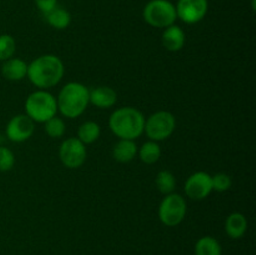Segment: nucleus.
I'll return each mask as SVG.
<instances>
[{"label": "nucleus", "instance_id": "nucleus-1", "mask_svg": "<svg viewBox=\"0 0 256 255\" xmlns=\"http://www.w3.org/2000/svg\"><path fill=\"white\" fill-rule=\"evenodd\" d=\"M64 64L56 55H42L28 65V78L40 90H46L62 82Z\"/></svg>", "mask_w": 256, "mask_h": 255}, {"label": "nucleus", "instance_id": "nucleus-2", "mask_svg": "<svg viewBox=\"0 0 256 255\" xmlns=\"http://www.w3.org/2000/svg\"><path fill=\"white\" fill-rule=\"evenodd\" d=\"M109 126L119 139L135 140L144 132L145 118L142 112L135 108H120L110 116Z\"/></svg>", "mask_w": 256, "mask_h": 255}, {"label": "nucleus", "instance_id": "nucleus-3", "mask_svg": "<svg viewBox=\"0 0 256 255\" xmlns=\"http://www.w3.org/2000/svg\"><path fill=\"white\" fill-rule=\"evenodd\" d=\"M58 112L65 118L75 119L84 114L90 104V92L80 82H69L59 92L56 99Z\"/></svg>", "mask_w": 256, "mask_h": 255}, {"label": "nucleus", "instance_id": "nucleus-4", "mask_svg": "<svg viewBox=\"0 0 256 255\" xmlns=\"http://www.w3.org/2000/svg\"><path fill=\"white\" fill-rule=\"evenodd\" d=\"M25 112L34 122L45 124L48 120L56 116V99L46 90H38L28 96L25 102Z\"/></svg>", "mask_w": 256, "mask_h": 255}, {"label": "nucleus", "instance_id": "nucleus-5", "mask_svg": "<svg viewBox=\"0 0 256 255\" xmlns=\"http://www.w3.org/2000/svg\"><path fill=\"white\" fill-rule=\"evenodd\" d=\"M142 18L150 26L165 29L176 22V8L169 0H152L145 5Z\"/></svg>", "mask_w": 256, "mask_h": 255}, {"label": "nucleus", "instance_id": "nucleus-6", "mask_svg": "<svg viewBox=\"0 0 256 255\" xmlns=\"http://www.w3.org/2000/svg\"><path fill=\"white\" fill-rule=\"evenodd\" d=\"M176 128V119L169 112H154L145 120L144 132H146L148 138L152 142H162L169 139L175 132Z\"/></svg>", "mask_w": 256, "mask_h": 255}, {"label": "nucleus", "instance_id": "nucleus-7", "mask_svg": "<svg viewBox=\"0 0 256 255\" xmlns=\"http://www.w3.org/2000/svg\"><path fill=\"white\" fill-rule=\"evenodd\" d=\"M188 205L184 198L179 194H169L164 198L159 206V218L164 225L169 228L182 224L186 216Z\"/></svg>", "mask_w": 256, "mask_h": 255}, {"label": "nucleus", "instance_id": "nucleus-8", "mask_svg": "<svg viewBox=\"0 0 256 255\" xmlns=\"http://www.w3.org/2000/svg\"><path fill=\"white\" fill-rule=\"evenodd\" d=\"M86 148L78 138H70L60 145L59 156L68 169H79L86 162Z\"/></svg>", "mask_w": 256, "mask_h": 255}, {"label": "nucleus", "instance_id": "nucleus-9", "mask_svg": "<svg viewBox=\"0 0 256 255\" xmlns=\"http://www.w3.org/2000/svg\"><path fill=\"white\" fill-rule=\"evenodd\" d=\"M175 8L178 19L185 24H198L206 16L209 0H179Z\"/></svg>", "mask_w": 256, "mask_h": 255}, {"label": "nucleus", "instance_id": "nucleus-10", "mask_svg": "<svg viewBox=\"0 0 256 255\" xmlns=\"http://www.w3.org/2000/svg\"><path fill=\"white\" fill-rule=\"evenodd\" d=\"M212 176L205 172H194L185 182V194L192 200H204L212 194Z\"/></svg>", "mask_w": 256, "mask_h": 255}, {"label": "nucleus", "instance_id": "nucleus-11", "mask_svg": "<svg viewBox=\"0 0 256 255\" xmlns=\"http://www.w3.org/2000/svg\"><path fill=\"white\" fill-rule=\"evenodd\" d=\"M35 122L28 115H16L6 126V136L12 142H24L32 136Z\"/></svg>", "mask_w": 256, "mask_h": 255}, {"label": "nucleus", "instance_id": "nucleus-12", "mask_svg": "<svg viewBox=\"0 0 256 255\" xmlns=\"http://www.w3.org/2000/svg\"><path fill=\"white\" fill-rule=\"evenodd\" d=\"M185 42H186V36L182 28L175 24L165 28L162 32V45L165 49L172 52H180L184 48Z\"/></svg>", "mask_w": 256, "mask_h": 255}, {"label": "nucleus", "instance_id": "nucleus-13", "mask_svg": "<svg viewBox=\"0 0 256 255\" xmlns=\"http://www.w3.org/2000/svg\"><path fill=\"white\" fill-rule=\"evenodd\" d=\"M118 102V94L112 88L99 86L90 92V102L99 109H109Z\"/></svg>", "mask_w": 256, "mask_h": 255}, {"label": "nucleus", "instance_id": "nucleus-14", "mask_svg": "<svg viewBox=\"0 0 256 255\" xmlns=\"http://www.w3.org/2000/svg\"><path fill=\"white\" fill-rule=\"evenodd\" d=\"M2 76L10 82H20L28 76V64L22 59L12 58L4 62L2 68Z\"/></svg>", "mask_w": 256, "mask_h": 255}, {"label": "nucleus", "instance_id": "nucleus-15", "mask_svg": "<svg viewBox=\"0 0 256 255\" xmlns=\"http://www.w3.org/2000/svg\"><path fill=\"white\" fill-rule=\"evenodd\" d=\"M248 230V220L242 212H232L225 222V232L232 239H240Z\"/></svg>", "mask_w": 256, "mask_h": 255}, {"label": "nucleus", "instance_id": "nucleus-16", "mask_svg": "<svg viewBox=\"0 0 256 255\" xmlns=\"http://www.w3.org/2000/svg\"><path fill=\"white\" fill-rule=\"evenodd\" d=\"M138 154V146L134 140L120 139L112 149V156L116 162L126 164L132 162Z\"/></svg>", "mask_w": 256, "mask_h": 255}, {"label": "nucleus", "instance_id": "nucleus-17", "mask_svg": "<svg viewBox=\"0 0 256 255\" xmlns=\"http://www.w3.org/2000/svg\"><path fill=\"white\" fill-rule=\"evenodd\" d=\"M45 19H46L48 24L52 26L54 29L64 30L72 24V15L68 10L62 9V8H55L52 12L45 14Z\"/></svg>", "mask_w": 256, "mask_h": 255}, {"label": "nucleus", "instance_id": "nucleus-18", "mask_svg": "<svg viewBox=\"0 0 256 255\" xmlns=\"http://www.w3.org/2000/svg\"><path fill=\"white\" fill-rule=\"evenodd\" d=\"M100 134H102V129L99 124L95 122H86L80 125L78 130V139L84 145H89L96 142L100 138Z\"/></svg>", "mask_w": 256, "mask_h": 255}, {"label": "nucleus", "instance_id": "nucleus-19", "mask_svg": "<svg viewBox=\"0 0 256 255\" xmlns=\"http://www.w3.org/2000/svg\"><path fill=\"white\" fill-rule=\"evenodd\" d=\"M220 242L212 236H202L195 245V255H222Z\"/></svg>", "mask_w": 256, "mask_h": 255}, {"label": "nucleus", "instance_id": "nucleus-20", "mask_svg": "<svg viewBox=\"0 0 256 255\" xmlns=\"http://www.w3.org/2000/svg\"><path fill=\"white\" fill-rule=\"evenodd\" d=\"M139 156L142 162L148 165H152L155 162H159L160 156H162V149H160L159 144L156 142H145L139 150Z\"/></svg>", "mask_w": 256, "mask_h": 255}, {"label": "nucleus", "instance_id": "nucleus-21", "mask_svg": "<svg viewBox=\"0 0 256 255\" xmlns=\"http://www.w3.org/2000/svg\"><path fill=\"white\" fill-rule=\"evenodd\" d=\"M155 182H156V186L159 189V192L164 195L172 194V192L175 190V186H176V180H175L174 174L168 172V170L160 172L158 174Z\"/></svg>", "mask_w": 256, "mask_h": 255}, {"label": "nucleus", "instance_id": "nucleus-22", "mask_svg": "<svg viewBox=\"0 0 256 255\" xmlns=\"http://www.w3.org/2000/svg\"><path fill=\"white\" fill-rule=\"evenodd\" d=\"M15 52H16V42L14 38L9 34L0 35V62H6L14 58Z\"/></svg>", "mask_w": 256, "mask_h": 255}, {"label": "nucleus", "instance_id": "nucleus-23", "mask_svg": "<svg viewBox=\"0 0 256 255\" xmlns=\"http://www.w3.org/2000/svg\"><path fill=\"white\" fill-rule=\"evenodd\" d=\"M65 132H66V125L60 118L54 116L45 122V132L52 139H60L64 136Z\"/></svg>", "mask_w": 256, "mask_h": 255}, {"label": "nucleus", "instance_id": "nucleus-24", "mask_svg": "<svg viewBox=\"0 0 256 255\" xmlns=\"http://www.w3.org/2000/svg\"><path fill=\"white\" fill-rule=\"evenodd\" d=\"M15 155L10 149L5 146H0V172H6L14 168Z\"/></svg>", "mask_w": 256, "mask_h": 255}, {"label": "nucleus", "instance_id": "nucleus-25", "mask_svg": "<svg viewBox=\"0 0 256 255\" xmlns=\"http://www.w3.org/2000/svg\"><path fill=\"white\" fill-rule=\"evenodd\" d=\"M212 190H216V192H228L232 185V178L228 174H225V172H219V174L212 176Z\"/></svg>", "mask_w": 256, "mask_h": 255}, {"label": "nucleus", "instance_id": "nucleus-26", "mask_svg": "<svg viewBox=\"0 0 256 255\" xmlns=\"http://www.w3.org/2000/svg\"><path fill=\"white\" fill-rule=\"evenodd\" d=\"M34 2L36 4L38 9L44 15L52 12V9H55L58 4V0H34Z\"/></svg>", "mask_w": 256, "mask_h": 255}]
</instances>
